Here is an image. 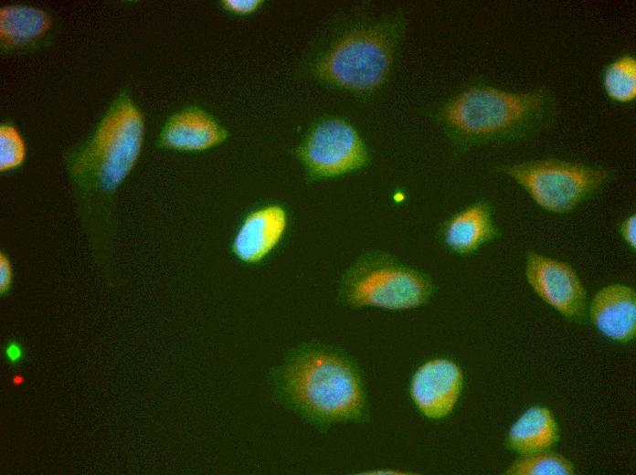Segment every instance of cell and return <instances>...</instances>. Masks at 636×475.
Here are the masks:
<instances>
[{"label":"cell","instance_id":"obj_18","mask_svg":"<svg viewBox=\"0 0 636 475\" xmlns=\"http://www.w3.org/2000/svg\"><path fill=\"white\" fill-rule=\"evenodd\" d=\"M513 475H571L573 465L563 456L540 451L527 454L514 461L506 470Z\"/></svg>","mask_w":636,"mask_h":475},{"label":"cell","instance_id":"obj_8","mask_svg":"<svg viewBox=\"0 0 636 475\" xmlns=\"http://www.w3.org/2000/svg\"><path fill=\"white\" fill-rule=\"evenodd\" d=\"M525 276L534 291L564 317L578 320L585 315L586 290L569 264L529 251Z\"/></svg>","mask_w":636,"mask_h":475},{"label":"cell","instance_id":"obj_7","mask_svg":"<svg viewBox=\"0 0 636 475\" xmlns=\"http://www.w3.org/2000/svg\"><path fill=\"white\" fill-rule=\"evenodd\" d=\"M313 178H330L358 170L368 160L357 132L346 121L330 119L317 124L296 150Z\"/></svg>","mask_w":636,"mask_h":475},{"label":"cell","instance_id":"obj_1","mask_svg":"<svg viewBox=\"0 0 636 475\" xmlns=\"http://www.w3.org/2000/svg\"><path fill=\"white\" fill-rule=\"evenodd\" d=\"M143 114L127 89H121L81 142L64 155L66 173L83 209L109 206L141 156Z\"/></svg>","mask_w":636,"mask_h":475},{"label":"cell","instance_id":"obj_16","mask_svg":"<svg viewBox=\"0 0 636 475\" xmlns=\"http://www.w3.org/2000/svg\"><path fill=\"white\" fill-rule=\"evenodd\" d=\"M601 83L607 97L620 104L632 103L636 99V58L624 53L603 69Z\"/></svg>","mask_w":636,"mask_h":475},{"label":"cell","instance_id":"obj_22","mask_svg":"<svg viewBox=\"0 0 636 475\" xmlns=\"http://www.w3.org/2000/svg\"><path fill=\"white\" fill-rule=\"evenodd\" d=\"M5 355L6 360L12 364H16L22 361L24 356V352L22 347L16 342H10L5 349Z\"/></svg>","mask_w":636,"mask_h":475},{"label":"cell","instance_id":"obj_19","mask_svg":"<svg viewBox=\"0 0 636 475\" xmlns=\"http://www.w3.org/2000/svg\"><path fill=\"white\" fill-rule=\"evenodd\" d=\"M14 280V269L11 259L5 252H0V292L2 296L7 295L12 288Z\"/></svg>","mask_w":636,"mask_h":475},{"label":"cell","instance_id":"obj_10","mask_svg":"<svg viewBox=\"0 0 636 475\" xmlns=\"http://www.w3.org/2000/svg\"><path fill=\"white\" fill-rule=\"evenodd\" d=\"M463 384L461 368L448 359L420 365L410 380L409 394L418 410L430 419L447 417L454 408Z\"/></svg>","mask_w":636,"mask_h":475},{"label":"cell","instance_id":"obj_3","mask_svg":"<svg viewBox=\"0 0 636 475\" xmlns=\"http://www.w3.org/2000/svg\"><path fill=\"white\" fill-rule=\"evenodd\" d=\"M283 398L318 426L366 419V387L358 366L336 350L309 345L298 350L280 374Z\"/></svg>","mask_w":636,"mask_h":475},{"label":"cell","instance_id":"obj_6","mask_svg":"<svg viewBox=\"0 0 636 475\" xmlns=\"http://www.w3.org/2000/svg\"><path fill=\"white\" fill-rule=\"evenodd\" d=\"M392 58V45L378 28L359 29L342 37L322 58L318 74L353 90H369L386 78Z\"/></svg>","mask_w":636,"mask_h":475},{"label":"cell","instance_id":"obj_2","mask_svg":"<svg viewBox=\"0 0 636 475\" xmlns=\"http://www.w3.org/2000/svg\"><path fill=\"white\" fill-rule=\"evenodd\" d=\"M558 100L546 87L510 91L488 85L471 87L442 108L440 118L461 147L530 140L552 127Z\"/></svg>","mask_w":636,"mask_h":475},{"label":"cell","instance_id":"obj_13","mask_svg":"<svg viewBox=\"0 0 636 475\" xmlns=\"http://www.w3.org/2000/svg\"><path fill=\"white\" fill-rule=\"evenodd\" d=\"M443 245L458 255L467 256L500 238L488 201H477L449 217L440 227Z\"/></svg>","mask_w":636,"mask_h":475},{"label":"cell","instance_id":"obj_20","mask_svg":"<svg viewBox=\"0 0 636 475\" xmlns=\"http://www.w3.org/2000/svg\"><path fill=\"white\" fill-rule=\"evenodd\" d=\"M619 232L623 239V241L626 243L628 247L631 248V249L635 250L636 248V216L635 214H631L629 216H627L623 221L620 223L619 227Z\"/></svg>","mask_w":636,"mask_h":475},{"label":"cell","instance_id":"obj_4","mask_svg":"<svg viewBox=\"0 0 636 475\" xmlns=\"http://www.w3.org/2000/svg\"><path fill=\"white\" fill-rule=\"evenodd\" d=\"M433 289L431 280L423 272L388 252L369 250L346 269L338 296L343 304L352 309L402 311L424 305Z\"/></svg>","mask_w":636,"mask_h":475},{"label":"cell","instance_id":"obj_12","mask_svg":"<svg viewBox=\"0 0 636 475\" xmlns=\"http://www.w3.org/2000/svg\"><path fill=\"white\" fill-rule=\"evenodd\" d=\"M226 130L207 111L190 106L169 117L159 132L160 148L179 152H202L221 144Z\"/></svg>","mask_w":636,"mask_h":475},{"label":"cell","instance_id":"obj_11","mask_svg":"<svg viewBox=\"0 0 636 475\" xmlns=\"http://www.w3.org/2000/svg\"><path fill=\"white\" fill-rule=\"evenodd\" d=\"M55 18L46 9L22 3L0 7V51L5 56L33 53L52 38Z\"/></svg>","mask_w":636,"mask_h":475},{"label":"cell","instance_id":"obj_15","mask_svg":"<svg viewBox=\"0 0 636 475\" xmlns=\"http://www.w3.org/2000/svg\"><path fill=\"white\" fill-rule=\"evenodd\" d=\"M557 438V425L552 412L539 406L526 410L508 433L509 446L525 455L545 451Z\"/></svg>","mask_w":636,"mask_h":475},{"label":"cell","instance_id":"obj_14","mask_svg":"<svg viewBox=\"0 0 636 475\" xmlns=\"http://www.w3.org/2000/svg\"><path fill=\"white\" fill-rule=\"evenodd\" d=\"M590 319L607 337L626 343L636 333V295L632 288L612 284L602 288L590 305Z\"/></svg>","mask_w":636,"mask_h":475},{"label":"cell","instance_id":"obj_21","mask_svg":"<svg viewBox=\"0 0 636 475\" xmlns=\"http://www.w3.org/2000/svg\"><path fill=\"white\" fill-rule=\"evenodd\" d=\"M260 3L259 0H226L223 5L232 13L246 15L256 11Z\"/></svg>","mask_w":636,"mask_h":475},{"label":"cell","instance_id":"obj_9","mask_svg":"<svg viewBox=\"0 0 636 475\" xmlns=\"http://www.w3.org/2000/svg\"><path fill=\"white\" fill-rule=\"evenodd\" d=\"M289 228V215L280 204L258 206L241 219L230 245L233 256L248 265L270 257L281 244Z\"/></svg>","mask_w":636,"mask_h":475},{"label":"cell","instance_id":"obj_17","mask_svg":"<svg viewBox=\"0 0 636 475\" xmlns=\"http://www.w3.org/2000/svg\"><path fill=\"white\" fill-rule=\"evenodd\" d=\"M26 158L27 144L21 130L11 120H3L0 123V172L17 171Z\"/></svg>","mask_w":636,"mask_h":475},{"label":"cell","instance_id":"obj_5","mask_svg":"<svg viewBox=\"0 0 636 475\" xmlns=\"http://www.w3.org/2000/svg\"><path fill=\"white\" fill-rule=\"evenodd\" d=\"M499 172L516 182L542 209L567 214L593 197L611 177L610 170L558 159L504 164Z\"/></svg>","mask_w":636,"mask_h":475}]
</instances>
